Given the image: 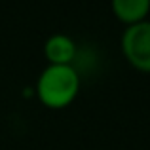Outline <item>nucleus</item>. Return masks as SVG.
<instances>
[{
	"instance_id": "nucleus-1",
	"label": "nucleus",
	"mask_w": 150,
	"mask_h": 150,
	"mask_svg": "<svg viewBox=\"0 0 150 150\" xmlns=\"http://www.w3.org/2000/svg\"><path fill=\"white\" fill-rule=\"evenodd\" d=\"M80 91V74L74 65H48L36 80V97L48 108H65Z\"/></svg>"
},
{
	"instance_id": "nucleus-2",
	"label": "nucleus",
	"mask_w": 150,
	"mask_h": 150,
	"mask_svg": "<svg viewBox=\"0 0 150 150\" xmlns=\"http://www.w3.org/2000/svg\"><path fill=\"white\" fill-rule=\"evenodd\" d=\"M122 51L133 69L150 72V21H141L125 27L122 34Z\"/></svg>"
},
{
	"instance_id": "nucleus-3",
	"label": "nucleus",
	"mask_w": 150,
	"mask_h": 150,
	"mask_svg": "<svg viewBox=\"0 0 150 150\" xmlns=\"http://www.w3.org/2000/svg\"><path fill=\"white\" fill-rule=\"evenodd\" d=\"M78 53V46L69 34L55 33L44 44V57L48 65H72Z\"/></svg>"
},
{
	"instance_id": "nucleus-4",
	"label": "nucleus",
	"mask_w": 150,
	"mask_h": 150,
	"mask_svg": "<svg viewBox=\"0 0 150 150\" xmlns=\"http://www.w3.org/2000/svg\"><path fill=\"white\" fill-rule=\"evenodd\" d=\"M114 17L125 27L146 21L150 13V0H110Z\"/></svg>"
}]
</instances>
